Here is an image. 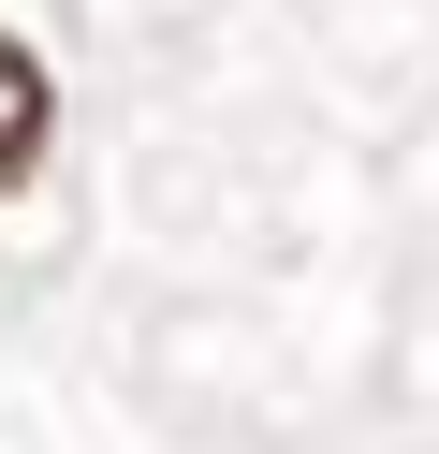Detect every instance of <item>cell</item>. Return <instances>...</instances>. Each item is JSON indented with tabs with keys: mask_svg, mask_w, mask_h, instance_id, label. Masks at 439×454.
<instances>
[{
	"mask_svg": "<svg viewBox=\"0 0 439 454\" xmlns=\"http://www.w3.org/2000/svg\"><path fill=\"white\" fill-rule=\"evenodd\" d=\"M44 132H59V89H44V59H29L15 30H0V191L44 161Z\"/></svg>",
	"mask_w": 439,
	"mask_h": 454,
	"instance_id": "obj_1",
	"label": "cell"
}]
</instances>
